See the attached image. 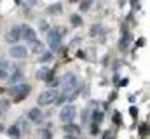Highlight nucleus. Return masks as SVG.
<instances>
[{
	"instance_id": "obj_1",
	"label": "nucleus",
	"mask_w": 150,
	"mask_h": 139,
	"mask_svg": "<svg viewBox=\"0 0 150 139\" xmlns=\"http://www.w3.org/2000/svg\"><path fill=\"white\" fill-rule=\"evenodd\" d=\"M28 92H30V85L28 84H16V85H12V89H11V96L16 99V101H21V99H25L26 96H28Z\"/></svg>"
},
{
	"instance_id": "obj_2",
	"label": "nucleus",
	"mask_w": 150,
	"mask_h": 139,
	"mask_svg": "<svg viewBox=\"0 0 150 139\" xmlns=\"http://www.w3.org/2000/svg\"><path fill=\"white\" fill-rule=\"evenodd\" d=\"M47 44H49L51 51H58L59 49V45H61V32L58 28L49 30V33H47Z\"/></svg>"
},
{
	"instance_id": "obj_3",
	"label": "nucleus",
	"mask_w": 150,
	"mask_h": 139,
	"mask_svg": "<svg viewBox=\"0 0 150 139\" xmlns=\"http://www.w3.org/2000/svg\"><path fill=\"white\" fill-rule=\"evenodd\" d=\"M59 85L63 87V92H70L74 87H77V85H79L77 75H75V73H67V75L59 80Z\"/></svg>"
},
{
	"instance_id": "obj_4",
	"label": "nucleus",
	"mask_w": 150,
	"mask_h": 139,
	"mask_svg": "<svg viewBox=\"0 0 150 139\" xmlns=\"http://www.w3.org/2000/svg\"><path fill=\"white\" fill-rule=\"evenodd\" d=\"M56 98H58V91H54V89H49V91H44L40 96L37 98V103L40 106H47V104H52L56 101Z\"/></svg>"
},
{
	"instance_id": "obj_5",
	"label": "nucleus",
	"mask_w": 150,
	"mask_h": 139,
	"mask_svg": "<svg viewBox=\"0 0 150 139\" xmlns=\"http://www.w3.org/2000/svg\"><path fill=\"white\" fill-rule=\"evenodd\" d=\"M75 118V108L72 104H67V106H63V110L59 111V120L61 122H65V124H68V122H72Z\"/></svg>"
},
{
	"instance_id": "obj_6",
	"label": "nucleus",
	"mask_w": 150,
	"mask_h": 139,
	"mask_svg": "<svg viewBox=\"0 0 150 139\" xmlns=\"http://www.w3.org/2000/svg\"><path fill=\"white\" fill-rule=\"evenodd\" d=\"M9 54H11V58H14V59H25V58L28 56V51H26V47H23V45H14V44H12Z\"/></svg>"
},
{
	"instance_id": "obj_7",
	"label": "nucleus",
	"mask_w": 150,
	"mask_h": 139,
	"mask_svg": "<svg viewBox=\"0 0 150 139\" xmlns=\"http://www.w3.org/2000/svg\"><path fill=\"white\" fill-rule=\"evenodd\" d=\"M19 40H21V26H14L5 33V42L9 44H16Z\"/></svg>"
},
{
	"instance_id": "obj_8",
	"label": "nucleus",
	"mask_w": 150,
	"mask_h": 139,
	"mask_svg": "<svg viewBox=\"0 0 150 139\" xmlns=\"http://www.w3.org/2000/svg\"><path fill=\"white\" fill-rule=\"evenodd\" d=\"M21 38H25V40L30 44V42H33V40L37 38V33H35V30L30 28V26H21Z\"/></svg>"
},
{
	"instance_id": "obj_9",
	"label": "nucleus",
	"mask_w": 150,
	"mask_h": 139,
	"mask_svg": "<svg viewBox=\"0 0 150 139\" xmlns=\"http://www.w3.org/2000/svg\"><path fill=\"white\" fill-rule=\"evenodd\" d=\"M42 117H44L42 111H40L38 108H33V110L28 111V117H26V118L32 120V122H35V124H40V122H42Z\"/></svg>"
},
{
	"instance_id": "obj_10",
	"label": "nucleus",
	"mask_w": 150,
	"mask_h": 139,
	"mask_svg": "<svg viewBox=\"0 0 150 139\" xmlns=\"http://www.w3.org/2000/svg\"><path fill=\"white\" fill-rule=\"evenodd\" d=\"M16 127L19 129V132L21 134H25V132H28L30 131V125H28V118H25V117H21L18 122H16Z\"/></svg>"
},
{
	"instance_id": "obj_11",
	"label": "nucleus",
	"mask_w": 150,
	"mask_h": 139,
	"mask_svg": "<svg viewBox=\"0 0 150 139\" xmlns=\"http://www.w3.org/2000/svg\"><path fill=\"white\" fill-rule=\"evenodd\" d=\"M30 51H32L33 54H42V52H44V44L38 42L37 38H35L33 42H30Z\"/></svg>"
},
{
	"instance_id": "obj_12",
	"label": "nucleus",
	"mask_w": 150,
	"mask_h": 139,
	"mask_svg": "<svg viewBox=\"0 0 150 139\" xmlns=\"http://www.w3.org/2000/svg\"><path fill=\"white\" fill-rule=\"evenodd\" d=\"M7 78H9L11 84H19V82L23 80V71H19L18 68H14V73H12L11 77H7Z\"/></svg>"
},
{
	"instance_id": "obj_13",
	"label": "nucleus",
	"mask_w": 150,
	"mask_h": 139,
	"mask_svg": "<svg viewBox=\"0 0 150 139\" xmlns=\"http://www.w3.org/2000/svg\"><path fill=\"white\" fill-rule=\"evenodd\" d=\"M52 75V71H51V68H47V66H42V68L37 71V78L38 80H45V78H49Z\"/></svg>"
},
{
	"instance_id": "obj_14",
	"label": "nucleus",
	"mask_w": 150,
	"mask_h": 139,
	"mask_svg": "<svg viewBox=\"0 0 150 139\" xmlns=\"http://www.w3.org/2000/svg\"><path fill=\"white\" fill-rule=\"evenodd\" d=\"M61 12H63V5L61 4H52V5L47 7V14L56 16V14H61Z\"/></svg>"
},
{
	"instance_id": "obj_15",
	"label": "nucleus",
	"mask_w": 150,
	"mask_h": 139,
	"mask_svg": "<svg viewBox=\"0 0 150 139\" xmlns=\"http://www.w3.org/2000/svg\"><path fill=\"white\" fill-rule=\"evenodd\" d=\"M65 131H67L68 134H74V136H77V134L80 132V129H79L75 124H72V122H68V124L65 125Z\"/></svg>"
},
{
	"instance_id": "obj_16",
	"label": "nucleus",
	"mask_w": 150,
	"mask_h": 139,
	"mask_svg": "<svg viewBox=\"0 0 150 139\" xmlns=\"http://www.w3.org/2000/svg\"><path fill=\"white\" fill-rule=\"evenodd\" d=\"M101 120H103V113H101L100 110H94V111H93V122H94V124H100Z\"/></svg>"
},
{
	"instance_id": "obj_17",
	"label": "nucleus",
	"mask_w": 150,
	"mask_h": 139,
	"mask_svg": "<svg viewBox=\"0 0 150 139\" xmlns=\"http://www.w3.org/2000/svg\"><path fill=\"white\" fill-rule=\"evenodd\" d=\"M7 132H9V136H11V138H14V139H18L19 136H21V132H19V129H18L16 125H12Z\"/></svg>"
},
{
	"instance_id": "obj_18",
	"label": "nucleus",
	"mask_w": 150,
	"mask_h": 139,
	"mask_svg": "<svg viewBox=\"0 0 150 139\" xmlns=\"http://www.w3.org/2000/svg\"><path fill=\"white\" fill-rule=\"evenodd\" d=\"M91 5H93V0H82V2H80V11L86 12V11L91 9Z\"/></svg>"
},
{
	"instance_id": "obj_19",
	"label": "nucleus",
	"mask_w": 150,
	"mask_h": 139,
	"mask_svg": "<svg viewBox=\"0 0 150 139\" xmlns=\"http://www.w3.org/2000/svg\"><path fill=\"white\" fill-rule=\"evenodd\" d=\"M70 21H72L74 26H80V25H82V18H80L79 14H72V16H70Z\"/></svg>"
},
{
	"instance_id": "obj_20",
	"label": "nucleus",
	"mask_w": 150,
	"mask_h": 139,
	"mask_svg": "<svg viewBox=\"0 0 150 139\" xmlns=\"http://www.w3.org/2000/svg\"><path fill=\"white\" fill-rule=\"evenodd\" d=\"M127 45H129V35L126 33L124 37H122V40H120V51H126Z\"/></svg>"
},
{
	"instance_id": "obj_21",
	"label": "nucleus",
	"mask_w": 150,
	"mask_h": 139,
	"mask_svg": "<svg viewBox=\"0 0 150 139\" xmlns=\"http://www.w3.org/2000/svg\"><path fill=\"white\" fill-rule=\"evenodd\" d=\"M101 32H103V28H101L100 25H94V26L91 28V37H96V35H100Z\"/></svg>"
},
{
	"instance_id": "obj_22",
	"label": "nucleus",
	"mask_w": 150,
	"mask_h": 139,
	"mask_svg": "<svg viewBox=\"0 0 150 139\" xmlns=\"http://www.w3.org/2000/svg\"><path fill=\"white\" fill-rule=\"evenodd\" d=\"M51 59H52V54H51V52H45V54L42 52V63H47V61H51Z\"/></svg>"
},
{
	"instance_id": "obj_23",
	"label": "nucleus",
	"mask_w": 150,
	"mask_h": 139,
	"mask_svg": "<svg viewBox=\"0 0 150 139\" xmlns=\"http://www.w3.org/2000/svg\"><path fill=\"white\" fill-rule=\"evenodd\" d=\"M0 68H4V70H7V71H9V68H11L9 61H7V59H0Z\"/></svg>"
},
{
	"instance_id": "obj_24",
	"label": "nucleus",
	"mask_w": 150,
	"mask_h": 139,
	"mask_svg": "<svg viewBox=\"0 0 150 139\" xmlns=\"http://www.w3.org/2000/svg\"><path fill=\"white\" fill-rule=\"evenodd\" d=\"M9 77V71L7 70H4V68H0V78L4 80V78H7Z\"/></svg>"
},
{
	"instance_id": "obj_25",
	"label": "nucleus",
	"mask_w": 150,
	"mask_h": 139,
	"mask_svg": "<svg viewBox=\"0 0 150 139\" xmlns=\"http://www.w3.org/2000/svg\"><path fill=\"white\" fill-rule=\"evenodd\" d=\"M40 30H42V32H47V30H49V26H47V23H45V21H42V23H40Z\"/></svg>"
},
{
	"instance_id": "obj_26",
	"label": "nucleus",
	"mask_w": 150,
	"mask_h": 139,
	"mask_svg": "<svg viewBox=\"0 0 150 139\" xmlns=\"http://www.w3.org/2000/svg\"><path fill=\"white\" fill-rule=\"evenodd\" d=\"M40 134H42V138H44V139H51V134H49L47 131H42Z\"/></svg>"
},
{
	"instance_id": "obj_27",
	"label": "nucleus",
	"mask_w": 150,
	"mask_h": 139,
	"mask_svg": "<svg viewBox=\"0 0 150 139\" xmlns=\"http://www.w3.org/2000/svg\"><path fill=\"white\" fill-rule=\"evenodd\" d=\"M147 131H149V127H147V124H143V125H142V131H140V132H142V134L145 136V134H147Z\"/></svg>"
},
{
	"instance_id": "obj_28",
	"label": "nucleus",
	"mask_w": 150,
	"mask_h": 139,
	"mask_svg": "<svg viewBox=\"0 0 150 139\" xmlns=\"http://www.w3.org/2000/svg\"><path fill=\"white\" fill-rule=\"evenodd\" d=\"M129 111H131V115H133V117H136V113H138V110H136V108H134V106H133V108H131V110H129Z\"/></svg>"
},
{
	"instance_id": "obj_29",
	"label": "nucleus",
	"mask_w": 150,
	"mask_h": 139,
	"mask_svg": "<svg viewBox=\"0 0 150 139\" xmlns=\"http://www.w3.org/2000/svg\"><path fill=\"white\" fill-rule=\"evenodd\" d=\"M65 139H79V138H77V136H74V134H68Z\"/></svg>"
},
{
	"instance_id": "obj_30",
	"label": "nucleus",
	"mask_w": 150,
	"mask_h": 139,
	"mask_svg": "<svg viewBox=\"0 0 150 139\" xmlns=\"http://www.w3.org/2000/svg\"><path fill=\"white\" fill-rule=\"evenodd\" d=\"M126 84H127V78H124V80H120V84H119V85H122V87H124Z\"/></svg>"
},
{
	"instance_id": "obj_31",
	"label": "nucleus",
	"mask_w": 150,
	"mask_h": 139,
	"mask_svg": "<svg viewBox=\"0 0 150 139\" xmlns=\"http://www.w3.org/2000/svg\"><path fill=\"white\" fill-rule=\"evenodd\" d=\"M103 139H115V138H110V136H108V134H107V136H105V138Z\"/></svg>"
},
{
	"instance_id": "obj_32",
	"label": "nucleus",
	"mask_w": 150,
	"mask_h": 139,
	"mask_svg": "<svg viewBox=\"0 0 150 139\" xmlns=\"http://www.w3.org/2000/svg\"><path fill=\"white\" fill-rule=\"evenodd\" d=\"M2 131H4V125H0V132H2Z\"/></svg>"
},
{
	"instance_id": "obj_33",
	"label": "nucleus",
	"mask_w": 150,
	"mask_h": 139,
	"mask_svg": "<svg viewBox=\"0 0 150 139\" xmlns=\"http://www.w3.org/2000/svg\"><path fill=\"white\" fill-rule=\"evenodd\" d=\"M16 2H19V0H16Z\"/></svg>"
},
{
	"instance_id": "obj_34",
	"label": "nucleus",
	"mask_w": 150,
	"mask_h": 139,
	"mask_svg": "<svg viewBox=\"0 0 150 139\" xmlns=\"http://www.w3.org/2000/svg\"><path fill=\"white\" fill-rule=\"evenodd\" d=\"M0 113H2V110H0Z\"/></svg>"
}]
</instances>
